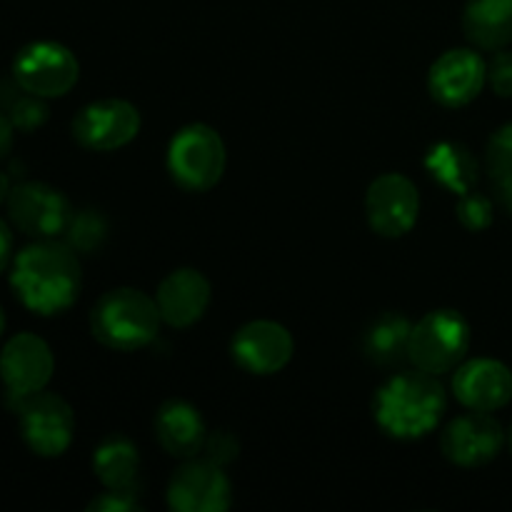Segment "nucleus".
Segmentation results:
<instances>
[{
    "mask_svg": "<svg viewBox=\"0 0 512 512\" xmlns=\"http://www.w3.org/2000/svg\"><path fill=\"white\" fill-rule=\"evenodd\" d=\"M10 285L20 303L35 315H58L78 300L83 275L78 253L68 243L43 238L13 260Z\"/></svg>",
    "mask_w": 512,
    "mask_h": 512,
    "instance_id": "1",
    "label": "nucleus"
},
{
    "mask_svg": "<svg viewBox=\"0 0 512 512\" xmlns=\"http://www.w3.org/2000/svg\"><path fill=\"white\" fill-rule=\"evenodd\" d=\"M453 393L465 408L493 413L512 400V373L508 365L498 360H470L455 373Z\"/></svg>",
    "mask_w": 512,
    "mask_h": 512,
    "instance_id": "16",
    "label": "nucleus"
},
{
    "mask_svg": "<svg viewBox=\"0 0 512 512\" xmlns=\"http://www.w3.org/2000/svg\"><path fill=\"white\" fill-rule=\"evenodd\" d=\"M10 255H13V233H10L5 220H0V273L8 268Z\"/></svg>",
    "mask_w": 512,
    "mask_h": 512,
    "instance_id": "30",
    "label": "nucleus"
},
{
    "mask_svg": "<svg viewBox=\"0 0 512 512\" xmlns=\"http://www.w3.org/2000/svg\"><path fill=\"white\" fill-rule=\"evenodd\" d=\"M233 358L253 375H273L293 358V338L273 320H255L243 325L233 338Z\"/></svg>",
    "mask_w": 512,
    "mask_h": 512,
    "instance_id": "15",
    "label": "nucleus"
},
{
    "mask_svg": "<svg viewBox=\"0 0 512 512\" xmlns=\"http://www.w3.org/2000/svg\"><path fill=\"white\" fill-rule=\"evenodd\" d=\"M80 78L73 50L55 40H35L18 50L13 60V80L25 93L40 98H60L70 93Z\"/></svg>",
    "mask_w": 512,
    "mask_h": 512,
    "instance_id": "6",
    "label": "nucleus"
},
{
    "mask_svg": "<svg viewBox=\"0 0 512 512\" xmlns=\"http://www.w3.org/2000/svg\"><path fill=\"white\" fill-rule=\"evenodd\" d=\"M488 83L503 98H512V50H495L488 63Z\"/></svg>",
    "mask_w": 512,
    "mask_h": 512,
    "instance_id": "28",
    "label": "nucleus"
},
{
    "mask_svg": "<svg viewBox=\"0 0 512 512\" xmlns=\"http://www.w3.org/2000/svg\"><path fill=\"white\" fill-rule=\"evenodd\" d=\"M508 440H510V450H512V428H510V435H508Z\"/></svg>",
    "mask_w": 512,
    "mask_h": 512,
    "instance_id": "35",
    "label": "nucleus"
},
{
    "mask_svg": "<svg viewBox=\"0 0 512 512\" xmlns=\"http://www.w3.org/2000/svg\"><path fill=\"white\" fill-rule=\"evenodd\" d=\"M138 465V448L125 435H110L95 448V475L105 488L115 490V493H135Z\"/></svg>",
    "mask_w": 512,
    "mask_h": 512,
    "instance_id": "22",
    "label": "nucleus"
},
{
    "mask_svg": "<svg viewBox=\"0 0 512 512\" xmlns=\"http://www.w3.org/2000/svg\"><path fill=\"white\" fill-rule=\"evenodd\" d=\"M425 168L433 175L435 183L448 188L450 193L465 195L478 185V160H475L473 150L455 140H443V143L433 145L425 158Z\"/></svg>",
    "mask_w": 512,
    "mask_h": 512,
    "instance_id": "20",
    "label": "nucleus"
},
{
    "mask_svg": "<svg viewBox=\"0 0 512 512\" xmlns=\"http://www.w3.org/2000/svg\"><path fill=\"white\" fill-rule=\"evenodd\" d=\"M470 325L458 310H433L413 325L408 358L425 373L443 375L468 355Z\"/></svg>",
    "mask_w": 512,
    "mask_h": 512,
    "instance_id": "5",
    "label": "nucleus"
},
{
    "mask_svg": "<svg viewBox=\"0 0 512 512\" xmlns=\"http://www.w3.org/2000/svg\"><path fill=\"white\" fill-rule=\"evenodd\" d=\"M505 433L503 425L495 418H490L483 410H473L445 428L443 453L450 463L460 465V468H478V465H488L490 460L498 458L503 450Z\"/></svg>",
    "mask_w": 512,
    "mask_h": 512,
    "instance_id": "12",
    "label": "nucleus"
},
{
    "mask_svg": "<svg viewBox=\"0 0 512 512\" xmlns=\"http://www.w3.org/2000/svg\"><path fill=\"white\" fill-rule=\"evenodd\" d=\"M65 243L75 250V253L93 255L95 250L103 248L105 238H108V220L103 213L93 208H85L73 213L68 228H65Z\"/></svg>",
    "mask_w": 512,
    "mask_h": 512,
    "instance_id": "23",
    "label": "nucleus"
},
{
    "mask_svg": "<svg viewBox=\"0 0 512 512\" xmlns=\"http://www.w3.org/2000/svg\"><path fill=\"white\" fill-rule=\"evenodd\" d=\"M160 310L155 300L135 288L105 293L90 313V330L105 348L133 353L158 338Z\"/></svg>",
    "mask_w": 512,
    "mask_h": 512,
    "instance_id": "3",
    "label": "nucleus"
},
{
    "mask_svg": "<svg viewBox=\"0 0 512 512\" xmlns=\"http://www.w3.org/2000/svg\"><path fill=\"white\" fill-rule=\"evenodd\" d=\"M5 333V313H3V308H0V335Z\"/></svg>",
    "mask_w": 512,
    "mask_h": 512,
    "instance_id": "34",
    "label": "nucleus"
},
{
    "mask_svg": "<svg viewBox=\"0 0 512 512\" xmlns=\"http://www.w3.org/2000/svg\"><path fill=\"white\" fill-rule=\"evenodd\" d=\"M485 163H488V173L495 185L512 178V123L495 130L493 138L488 140Z\"/></svg>",
    "mask_w": 512,
    "mask_h": 512,
    "instance_id": "24",
    "label": "nucleus"
},
{
    "mask_svg": "<svg viewBox=\"0 0 512 512\" xmlns=\"http://www.w3.org/2000/svg\"><path fill=\"white\" fill-rule=\"evenodd\" d=\"M48 115L50 110L48 105H45V98H40V95H33V93L20 95L8 110V118L10 123H13V128L23 130V133H30V130L40 128V125L48 120Z\"/></svg>",
    "mask_w": 512,
    "mask_h": 512,
    "instance_id": "25",
    "label": "nucleus"
},
{
    "mask_svg": "<svg viewBox=\"0 0 512 512\" xmlns=\"http://www.w3.org/2000/svg\"><path fill=\"white\" fill-rule=\"evenodd\" d=\"M370 228L383 238H400L418 223L420 195L413 180L400 173H385L373 180L365 195Z\"/></svg>",
    "mask_w": 512,
    "mask_h": 512,
    "instance_id": "9",
    "label": "nucleus"
},
{
    "mask_svg": "<svg viewBox=\"0 0 512 512\" xmlns=\"http://www.w3.org/2000/svg\"><path fill=\"white\" fill-rule=\"evenodd\" d=\"M160 318L173 328H190L205 315L210 305V283L203 273L193 268L173 270L160 283L158 295Z\"/></svg>",
    "mask_w": 512,
    "mask_h": 512,
    "instance_id": "17",
    "label": "nucleus"
},
{
    "mask_svg": "<svg viewBox=\"0 0 512 512\" xmlns=\"http://www.w3.org/2000/svg\"><path fill=\"white\" fill-rule=\"evenodd\" d=\"M88 510H105V512H123V510H143V505L138 503L135 493H115L108 490L100 498H95L88 505Z\"/></svg>",
    "mask_w": 512,
    "mask_h": 512,
    "instance_id": "29",
    "label": "nucleus"
},
{
    "mask_svg": "<svg viewBox=\"0 0 512 512\" xmlns=\"http://www.w3.org/2000/svg\"><path fill=\"white\" fill-rule=\"evenodd\" d=\"M445 390L433 373H398L378 390L373 403L380 428L398 440H415L435 430L445 413Z\"/></svg>",
    "mask_w": 512,
    "mask_h": 512,
    "instance_id": "2",
    "label": "nucleus"
},
{
    "mask_svg": "<svg viewBox=\"0 0 512 512\" xmlns=\"http://www.w3.org/2000/svg\"><path fill=\"white\" fill-rule=\"evenodd\" d=\"M13 123H10L8 115L0 113V160L10 153L13 148Z\"/></svg>",
    "mask_w": 512,
    "mask_h": 512,
    "instance_id": "31",
    "label": "nucleus"
},
{
    "mask_svg": "<svg viewBox=\"0 0 512 512\" xmlns=\"http://www.w3.org/2000/svg\"><path fill=\"white\" fill-rule=\"evenodd\" d=\"M455 213H458L460 225L473 230V233H480V230L493 225V203L483 193H475V190L460 195Z\"/></svg>",
    "mask_w": 512,
    "mask_h": 512,
    "instance_id": "26",
    "label": "nucleus"
},
{
    "mask_svg": "<svg viewBox=\"0 0 512 512\" xmlns=\"http://www.w3.org/2000/svg\"><path fill=\"white\" fill-rule=\"evenodd\" d=\"M168 503L180 512H223L233 503L230 480L210 460H190L175 470L168 488Z\"/></svg>",
    "mask_w": 512,
    "mask_h": 512,
    "instance_id": "13",
    "label": "nucleus"
},
{
    "mask_svg": "<svg viewBox=\"0 0 512 512\" xmlns=\"http://www.w3.org/2000/svg\"><path fill=\"white\" fill-rule=\"evenodd\" d=\"M205 460H210V463L215 465H228L233 463L235 458L240 455V440L235 438L230 430H215V433H210L208 438H205Z\"/></svg>",
    "mask_w": 512,
    "mask_h": 512,
    "instance_id": "27",
    "label": "nucleus"
},
{
    "mask_svg": "<svg viewBox=\"0 0 512 512\" xmlns=\"http://www.w3.org/2000/svg\"><path fill=\"white\" fill-rule=\"evenodd\" d=\"M55 370L53 350L33 333H18L0 353V378L15 400L23 403L30 395L45 390Z\"/></svg>",
    "mask_w": 512,
    "mask_h": 512,
    "instance_id": "11",
    "label": "nucleus"
},
{
    "mask_svg": "<svg viewBox=\"0 0 512 512\" xmlns=\"http://www.w3.org/2000/svg\"><path fill=\"white\" fill-rule=\"evenodd\" d=\"M10 180H8V175L3 173V170H0V205L3 203H8V195H10Z\"/></svg>",
    "mask_w": 512,
    "mask_h": 512,
    "instance_id": "33",
    "label": "nucleus"
},
{
    "mask_svg": "<svg viewBox=\"0 0 512 512\" xmlns=\"http://www.w3.org/2000/svg\"><path fill=\"white\" fill-rule=\"evenodd\" d=\"M75 210L58 188L28 180L10 190L8 218L20 233L30 238H58L65 233Z\"/></svg>",
    "mask_w": 512,
    "mask_h": 512,
    "instance_id": "8",
    "label": "nucleus"
},
{
    "mask_svg": "<svg viewBox=\"0 0 512 512\" xmlns=\"http://www.w3.org/2000/svg\"><path fill=\"white\" fill-rule=\"evenodd\" d=\"M488 80V65L475 50L455 48L440 55L430 68L428 88L438 103L460 108L475 100Z\"/></svg>",
    "mask_w": 512,
    "mask_h": 512,
    "instance_id": "14",
    "label": "nucleus"
},
{
    "mask_svg": "<svg viewBox=\"0 0 512 512\" xmlns=\"http://www.w3.org/2000/svg\"><path fill=\"white\" fill-rule=\"evenodd\" d=\"M20 435L40 458H60L73 443V408L55 393H35L18 408Z\"/></svg>",
    "mask_w": 512,
    "mask_h": 512,
    "instance_id": "7",
    "label": "nucleus"
},
{
    "mask_svg": "<svg viewBox=\"0 0 512 512\" xmlns=\"http://www.w3.org/2000/svg\"><path fill=\"white\" fill-rule=\"evenodd\" d=\"M413 325L403 313H383L363 335L365 358L380 368H395L408 358Z\"/></svg>",
    "mask_w": 512,
    "mask_h": 512,
    "instance_id": "21",
    "label": "nucleus"
},
{
    "mask_svg": "<svg viewBox=\"0 0 512 512\" xmlns=\"http://www.w3.org/2000/svg\"><path fill=\"white\" fill-rule=\"evenodd\" d=\"M225 143L210 125L193 123L178 130L168 148V170L175 183L193 193L218 185L225 173Z\"/></svg>",
    "mask_w": 512,
    "mask_h": 512,
    "instance_id": "4",
    "label": "nucleus"
},
{
    "mask_svg": "<svg viewBox=\"0 0 512 512\" xmlns=\"http://www.w3.org/2000/svg\"><path fill=\"white\" fill-rule=\"evenodd\" d=\"M155 435L165 453L175 458H193L203 450L208 430L193 405L185 400H168L155 415Z\"/></svg>",
    "mask_w": 512,
    "mask_h": 512,
    "instance_id": "18",
    "label": "nucleus"
},
{
    "mask_svg": "<svg viewBox=\"0 0 512 512\" xmlns=\"http://www.w3.org/2000/svg\"><path fill=\"white\" fill-rule=\"evenodd\" d=\"M498 198H500V203H503V208L508 210L510 218H512V178L503 180V183H498Z\"/></svg>",
    "mask_w": 512,
    "mask_h": 512,
    "instance_id": "32",
    "label": "nucleus"
},
{
    "mask_svg": "<svg viewBox=\"0 0 512 512\" xmlns=\"http://www.w3.org/2000/svg\"><path fill=\"white\" fill-rule=\"evenodd\" d=\"M463 30L483 50H503L512 43V0H468Z\"/></svg>",
    "mask_w": 512,
    "mask_h": 512,
    "instance_id": "19",
    "label": "nucleus"
},
{
    "mask_svg": "<svg viewBox=\"0 0 512 512\" xmlns=\"http://www.w3.org/2000/svg\"><path fill=\"white\" fill-rule=\"evenodd\" d=\"M140 133V113L118 98L95 100L73 118V135L83 148L108 153L128 145Z\"/></svg>",
    "mask_w": 512,
    "mask_h": 512,
    "instance_id": "10",
    "label": "nucleus"
}]
</instances>
